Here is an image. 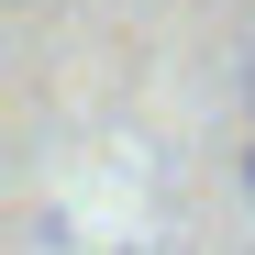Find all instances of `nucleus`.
Returning a JSON list of instances; mask_svg holds the SVG:
<instances>
[{
	"instance_id": "obj_1",
	"label": "nucleus",
	"mask_w": 255,
	"mask_h": 255,
	"mask_svg": "<svg viewBox=\"0 0 255 255\" xmlns=\"http://www.w3.org/2000/svg\"><path fill=\"white\" fill-rule=\"evenodd\" d=\"M244 200H255V144H244Z\"/></svg>"
}]
</instances>
